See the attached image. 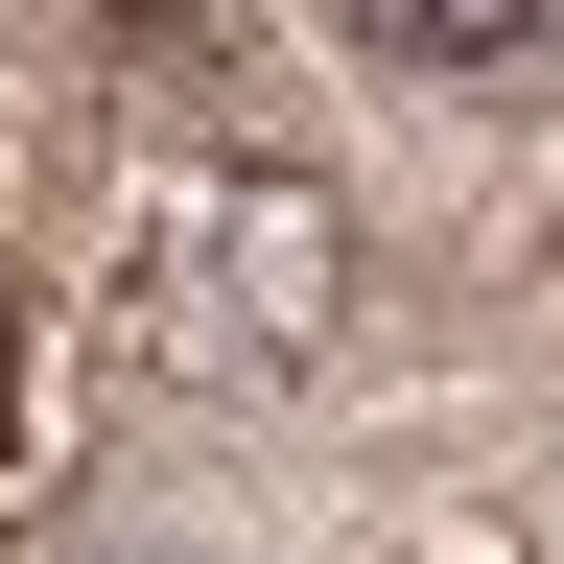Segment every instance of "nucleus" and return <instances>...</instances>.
Wrapping results in <instances>:
<instances>
[{
	"label": "nucleus",
	"mask_w": 564,
	"mask_h": 564,
	"mask_svg": "<svg viewBox=\"0 0 564 564\" xmlns=\"http://www.w3.org/2000/svg\"><path fill=\"white\" fill-rule=\"evenodd\" d=\"M377 70H541L564 47V0H329Z\"/></svg>",
	"instance_id": "obj_1"
},
{
	"label": "nucleus",
	"mask_w": 564,
	"mask_h": 564,
	"mask_svg": "<svg viewBox=\"0 0 564 564\" xmlns=\"http://www.w3.org/2000/svg\"><path fill=\"white\" fill-rule=\"evenodd\" d=\"M0 447H24V306H0Z\"/></svg>",
	"instance_id": "obj_2"
}]
</instances>
